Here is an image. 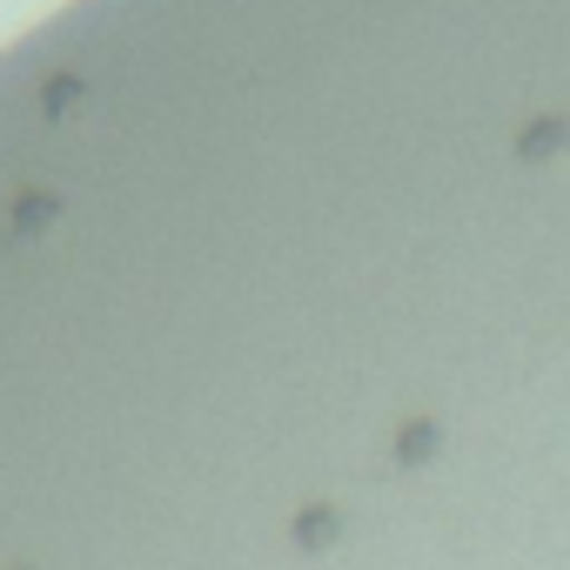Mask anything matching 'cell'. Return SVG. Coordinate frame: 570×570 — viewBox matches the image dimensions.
Here are the masks:
<instances>
[{"label":"cell","mask_w":570,"mask_h":570,"mask_svg":"<svg viewBox=\"0 0 570 570\" xmlns=\"http://www.w3.org/2000/svg\"><path fill=\"white\" fill-rule=\"evenodd\" d=\"M343 530H350V523H343V510H336V503H303V510L289 517V543H296V550H309V557L336 550V543H343Z\"/></svg>","instance_id":"6da1fadb"},{"label":"cell","mask_w":570,"mask_h":570,"mask_svg":"<svg viewBox=\"0 0 570 570\" xmlns=\"http://www.w3.org/2000/svg\"><path fill=\"white\" fill-rule=\"evenodd\" d=\"M436 450H443V423H436V416H403L396 436H390V456H396L403 470H423Z\"/></svg>","instance_id":"7a4b0ae2"},{"label":"cell","mask_w":570,"mask_h":570,"mask_svg":"<svg viewBox=\"0 0 570 570\" xmlns=\"http://www.w3.org/2000/svg\"><path fill=\"white\" fill-rule=\"evenodd\" d=\"M570 155V115H537L517 128V161H557Z\"/></svg>","instance_id":"3957f363"},{"label":"cell","mask_w":570,"mask_h":570,"mask_svg":"<svg viewBox=\"0 0 570 570\" xmlns=\"http://www.w3.org/2000/svg\"><path fill=\"white\" fill-rule=\"evenodd\" d=\"M61 222V195L55 188H21L14 195V235H48Z\"/></svg>","instance_id":"277c9868"},{"label":"cell","mask_w":570,"mask_h":570,"mask_svg":"<svg viewBox=\"0 0 570 570\" xmlns=\"http://www.w3.org/2000/svg\"><path fill=\"white\" fill-rule=\"evenodd\" d=\"M81 95H88V88H81V75H48V88H41V115H48V121H61V115H75V108H81Z\"/></svg>","instance_id":"5b68a950"},{"label":"cell","mask_w":570,"mask_h":570,"mask_svg":"<svg viewBox=\"0 0 570 570\" xmlns=\"http://www.w3.org/2000/svg\"><path fill=\"white\" fill-rule=\"evenodd\" d=\"M14 570H28V563H14Z\"/></svg>","instance_id":"8992f818"}]
</instances>
